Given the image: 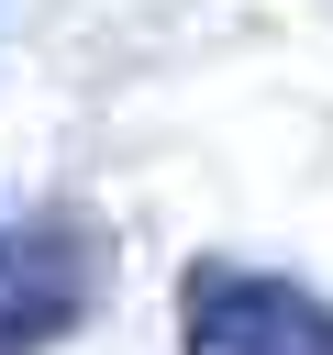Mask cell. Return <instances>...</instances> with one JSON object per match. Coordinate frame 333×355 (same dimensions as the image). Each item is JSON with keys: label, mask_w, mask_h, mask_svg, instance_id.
<instances>
[{"label": "cell", "mask_w": 333, "mask_h": 355, "mask_svg": "<svg viewBox=\"0 0 333 355\" xmlns=\"http://www.w3.org/2000/svg\"><path fill=\"white\" fill-rule=\"evenodd\" d=\"M178 344L189 355H333V311L289 277H255V266H189Z\"/></svg>", "instance_id": "1"}, {"label": "cell", "mask_w": 333, "mask_h": 355, "mask_svg": "<svg viewBox=\"0 0 333 355\" xmlns=\"http://www.w3.org/2000/svg\"><path fill=\"white\" fill-rule=\"evenodd\" d=\"M100 288H111V244H100V222H78V211L33 222L22 255L0 266V355H44L56 333H78V322L100 311Z\"/></svg>", "instance_id": "2"}]
</instances>
